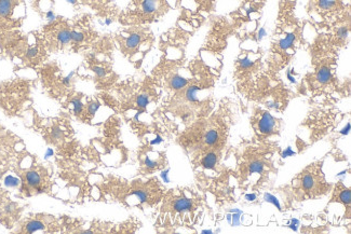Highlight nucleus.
Returning <instances> with one entry per match:
<instances>
[{
	"label": "nucleus",
	"mask_w": 351,
	"mask_h": 234,
	"mask_svg": "<svg viewBox=\"0 0 351 234\" xmlns=\"http://www.w3.org/2000/svg\"><path fill=\"white\" fill-rule=\"evenodd\" d=\"M265 201H266V202H269V203H273L275 206L278 207L279 210H281V206H280L279 201L276 200V198H275L274 195H271V194H269V193H266V194H265Z\"/></svg>",
	"instance_id": "obj_22"
},
{
	"label": "nucleus",
	"mask_w": 351,
	"mask_h": 234,
	"mask_svg": "<svg viewBox=\"0 0 351 234\" xmlns=\"http://www.w3.org/2000/svg\"><path fill=\"white\" fill-rule=\"evenodd\" d=\"M141 37L138 36L137 34H133L132 36H130L129 38L126 40V47H130V49H133V47H137V45L140 44Z\"/></svg>",
	"instance_id": "obj_16"
},
{
	"label": "nucleus",
	"mask_w": 351,
	"mask_h": 234,
	"mask_svg": "<svg viewBox=\"0 0 351 234\" xmlns=\"http://www.w3.org/2000/svg\"><path fill=\"white\" fill-rule=\"evenodd\" d=\"M52 154H53L52 149H48V151H47V156H52Z\"/></svg>",
	"instance_id": "obj_36"
},
{
	"label": "nucleus",
	"mask_w": 351,
	"mask_h": 234,
	"mask_svg": "<svg viewBox=\"0 0 351 234\" xmlns=\"http://www.w3.org/2000/svg\"><path fill=\"white\" fill-rule=\"evenodd\" d=\"M83 38H84V36L81 33H77V31H73L72 33V40H74V41L80 42L83 40Z\"/></svg>",
	"instance_id": "obj_23"
},
{
	"label": "nucleus",
	"mask_w": 351,
	"mask_h": 234,
	"mask_svg": "<svg viewBox=\"0 0 351 234\" xmlns=\"http://www.w3.org/2000/svg\"><path fill=\"white\" fill-rule=\"evenodd\" d=\"M148 103H150V99H148L147 95H140V96L137 97V105L140 106L141 108H145Z\"/></svg>",
	"instance_id": "obj_21"
},
{
	"label": "nucleus",
	"mask_w": 351,
	"mask_h": 234,
	"mask_svg": "<svg viewBox=\"0 0 351 234\" xmlns=\"http://www.w3.org/2000/svg\"><path fill=\"white\" fill-rule=\"evenodd\" d=\"M202 232H203V233H212V231H207V230H204V231H202Z\"/></svg>",
	"instance_id": "obj_39"
},
{
	"label": "nucleus",
	"mask_w": 351,
	"mask_h": 234,
	"mask_svg": "<svg viewBox=\"0 0 351 234\" xmlns=\"http://www.w3.org/2000/svg\"><path fill=\"white\" fill-rule=\"evenodd\" d=\"M217 163V156L215 153L211 152V153H207L206 156L202 159L201 161V165L203 166L204 168H207V169H211L213 168Z\"/></svg>",
	"instance_id": "obj_6"
},
{
	"label": "nucleus",
	"mask_w": 351,
	"mask_h": 234,
	"mask_svg": "<svg viewBox=\"0 0 351 234\" xmlns=\"http://www.w3.org/2000/svg\"><path fill=\"white\" fill-rule=\"evenodd\" d=\"M339 201L343 202V203L349 204L350 203V191L349 190H344L342 193L339 194Z\"/></svg>",
	"instance_id": "obj_20"
},
{
	"label": "nucleus",
	"mask_w": 351,
	"mask_h": 234,
	"mask_svg": "<svg viewBox=\"0 0 351 234\" xmlns=\"http://www.w3.org/2000/svg\"><path fill=\"white\" fill-rule=\"evenodd\" d=\"M46 18L48 19V21H49V23L54 22L55 19H56V18H55V14H54V12L51 11V10H50L49 12H47V14H46Z\"/></svg>",
	"instance_id": "obj_25"
},
{
	"label": "nucleus",
	"mask_w": 351,
	"mask_h": 234,
	"mask_svg": "<svg viewBox=\"0 0 351 234\" xmlns=\"http://www.w3.org/2000/svg\"><path fill=\"white\" fill-rule=\"evenodd\" d=\"M349 130H350V123H347V126H346L343 131H340V134H343V135L348 134Z\"/></svg>",
	"instance_id": "obj_31"
},
{
	"label": "nucleus",
	"mask_w": 351,
	"mask_h": 234,
	"mask_svg": "<svg viewBox=\"0 0 351 234\" xmlns=\"http://www.w3.org/2000/svg\"><path fill=\"white\" fill-rule=\"evenodd\" d=\"M264 169V164L262 162H253L251 165H250V174H253V173H258L260 174L263 172Z\"/></svg>",
	"instance_id": "obj_18"
},
{
	"label": "nucleus",
	"mask_w": 351,
	"mask_h": 234,
	"mask_svg": "<svg viewBox=\"0 0 351 234\" xmlns=\"http://www.w3.org/2000/svg\"><path fill=\"white\" fill-rule=\"evenodd\" d=\"M193 206V202L189 199H178L175 201L174 203V210L176 211H189Z\"/></svg>",
	"instance_id": "obj_7"
},
{
	"label": "nucleus",
	"mask_w": 351,
	"mask_h": 234,
	"mask_svg": "<svg viewBox=\"0 0 351 234\" xmlns=\"http://www.w3.org/2000/svg\"><path fill=\"white\" fill-rule=\"evenodd\" d=\"M294 40H295V35H294V34H290L288 37H286L285 39L281 40V41L279 42V47H280L281 50H283V51L288 50L289 47H291L292 45H293Z\"/></svg>",
	"instance_id": "obj_11"
},
{
	"label": "nucleus",
	"mask_w": 351,
	"mask_h": 234,
	"mask_svg": "<svg viewBox=\"0 0 351 234\" xmlns=\"http://www.w3.org/2000/svg\"><path fill=\"white\" fill-rule=\"evenodd\" d=\"M275 126H276V120L271 117L270 114L265 113L262 116V119H260L258 122L259 132L263 133V134H270V133L274 131Z\"/></svg>",
	"instance_id": "obj_4"
},
{
	"label": "nucleus",
	"mask_w": 351,
	"mask_h": 234,
	"mask_svg": "<svg viewBox=\"0 0 351 234\" xmlns=\"http://www.w3.org/2000/svg\"><path fill=\"white\" fill-rule=\"evenodd\" d=\"M317 78L320 83H326L329 80V78H331V71H329L328 68H322L318 72Z\"/></svg>",
	"instance_id": "obj_12"
},
{
	"label": "nucleus",
	"mask_w": 351,
	"mask_h": 234,
	"mask_svg": "<svg viewBox=\"0 0 351 234\" xmlns=\"http://www.w3.org/2000/svg\"><path fill=\"white\" fill-rule=\"evenodd\" d=\"M57 39H58V41L61 42V44L66 45V44H68L69 41L72 40V33L69 30H66V29L58 31Z\"/></svg>",
	"instance_id": "obj_13"
},
{
	"label": "nucleus",
	"mask_w": 351,
	"mask_h": 234,
	"mask_svg": "<svg viewBox=\"0 0 351 234\" xmlns=\"http://www.w3.org/2000/svg\"><path fill=\"white\" fill-rule=\"evenodd\" d=\"M246 199L248 201H254L255 199H256V195H255V194H248V195H246Z\"/></svg>",
	"instance_id": "obj_34"
},
{
	"label": "nucleus",
	"mask_w": 351,
	"mask_h": 234,
	"mask_svg": "<svg viewBox=\"0 0 351 234\" xmlns=\"http://www.w3.org/2000/svg\"><path fill=\"white\" fill-rule=\"evenodd\" d=\"M73 107H74V114L75 115H80L83 110V104L81 103L80 99H74L73 102Z\"/></svg>",
	"instance_id": "obj_19"
},
{
	"label": "nucleus",
	"mask_w": 351,
	"mask_h": 234,
	"mask_svg": "<svg viewBox=\"0 0 351 234\" xmlns=\"http://www.w3.org/2000/svg\"><path fill=\"white\" fill-rule=\"evenodd\" d=\"M301 186L305 190H311L315 188V178L310 175H306V176L301 180Z\"/></svg>",
	"instance_id": "obj_14"
},
{
	"label": "nucleus",
	"mask_w": 351,
	"mask_h": 234,
	"mask_svg": "<svg viewBox=\"0 0 351 234\" xmlns=\"http://www.w3.org/2000/svg\"><path fill=\"white\" fill-rule=\"evenodd\" d=\"M2 156H3V154H2V153H0V158H1Z\"/></svg>",
	"instance_id": "obj_40"
},
{
	"label": "nucleus",
	"mask_w": 351,
	"mask_h": 234,
	"mask_svg": "<svg viewBox=\"0 0 351 234\" xmlns=\"http://www.w3.org/2000/svg\"><path fill=\"white\" fill-rule=\"evenodd\" d=\"M219 140V132L216 130H211L204 136V142L207 146H213Z\"/></svg>",
	"instance_id": "obj_9"
},
{
	"label": "nucleus",
	"mask_w": 351,
	"mask_h": 234,
	"mask_svg": "<svg viewBox=\"0 0 351 234\" xmlns=\"http://www.w3.org/2000/svg\"><path fill=\"white\" fill-rule=\"evenodd\" d=\"M94 71L98 73L99 77H104L105 76V70L100 67H94Z\"/></svg>",
	"instance_id": "obj_27"
},
{
	"label": "nucleus",
	"mask_w": 351,
	"mask_h": 234,
	"mask_svg": "<svg viewBox=\"0 0 351 234\" xmlns=\"http://www.w3.org/2000/svg\"><path fill=\"white\" fill-rule=\"evenodd\" d=\"M187 79H185L180 76H175L171 80V87L175 90H180L187 86Z\"/></svg>",
	"instance_id": "obj_10"
},
{
	"label": "nucleus",
	"mask_w": 351,
	"mask_h": 234,
	"mask_svg": "<svg viewBox=\"0 0 351 234\" xmlns=\"http://www.w3.org/2000/svg\"><path fill=\"white\" fill-rule=\"evenodd\" d=\"M14 0H0V19L8 20L13 12Z\"/></svg>",
	"instance_id": "obj_5"
},
{
	"label": "nucleus",
	"mask_w": 351,
	"mask_h": 234,
	"mask_svg": "<svg viewBox=\"0 0 351 234\" xmlns=\"http://www.w3.org/2000/svg\"><path fill=\"white\" fill-rule=\"evenodd\" d=\"M99 108H100V104H99V103H92V104H90V105H89V114L93 116L95 113H97Z\"/></svg>",
	"instance_id": "obj_24"
},
{
	"label": "nucleus",
	"mask_w": 351,
	"mask_h": 234,
	"mask_svg": "<svg viewBox=\"0 0 351 234\" xmlns=\"http://www.w3.org/2000/svg\"><path fill=\"white\" fill-rule=\"evenodd\" d=\"M69 3H75V0H66Z\"/></svg>",
	"instance_id": "obj_38"
},
{
	"label": "nucleus",
	"mask_w": 351,
	"mask_h": 234,
	"mask_svg": "<svg viewBox=\"0 0 351 234\" xmlns=\"http://www.w3.org/2000/svg\"><path fill=\"white\" fill-rule=\"evenodd\" d=\"M74 73H75V72H71V73H69L68 74V76L66 77V78H64V80H63V83H64V86H66V87H68L69 86V83H71V80H72V77L74 76Z\"/></svg>",
	"instance_id": "obj_26"
},
{
	"label": "nucleus",
	"mask_w": 351,
	"mask_h": 234,
	"mask_svg": "<svg viewBox=\"0 0 351 234\" xmlns=\"http://www.w3.org/2000/svg\"><path fill=\"white\" fill-rule=\"evenodd\" d=\"M21 180L20 191L26 196L45 192L47 188V172L46 169L31 163L29 166L18 165L14 169Z\"/></svg>",
	"instance_id": "obj_1"
},
{
	"label": "nucleus",
	"mask_w": 351,
	"mask_h": 234,
	"mask_svg": "<svg viewBox=\"0 0 351 234\" xmlns=\"http://www.w3.org/2000/svg\"><path fill=\"white\" fill-rule=\"evenodd\" d=\"M161 141H162V140H161V137H160V136H157V138H156V140L151 141V145H157V143H160Z\"/></svg>",
	"instance_id": "obj_33"
},
{
	"label": "nucleus",
	"mask_w": 351,
	"mask_h": 234,
	"mask_svg": "<svg viewBox=\"0 0 351 234\" xmlns=\"http://www.w3.org/2000/svg\"><path fill=\"white\" fill-rule=\"evenodd\" d=\"M105 24H106V25H110V24H111V20H109V19L106 20V21H105Z\"/></svg>",
	"instance_id": "obj_37"
},
{
	"label": "nucleus",
	"mask_w": 351,
	"mask_h": 234,
	"mask_svg": "<svg viewBox=\"0 0 351 234\" xmlns=\"http://www.w3.org/2000/svg\"><path fill=\"white\" fill-rule=\"evenodd\" d=\"M168 173H169V169H167V171H164V172L161 173V178L164 180V183H169Z\"/></svg>",
	"instance_id": "obj_29"
},
{
	"label": "nucleus",
	"mask_w": 351,
	"mask_h": 234,
	"mask_svg": "<svg viewBox=\"0 0 351 234\" xmlns=\"http://www.w3.org/2000/svg\"><path fill=\"white\" fill-rule=\"evenodd\" d=\"M157 0H144L142 3V9L143 12L145 14H150L152 12L156 11L157 9Z\"/></svg>",
	"instance_id": "obj_8"
},
{
	"label": "nucleus",
	"mask_w": 351,
	"mask_h": 234,
	"mask_svg": "<svg viewBox=\"0 0 351 234\" xmlns=\"http://www.w3.org/2000/svg\"><path fill=\"white\" fill-rule=\"evenodd\" d=\"M241 64H242L243 67H250V66L252 65V62L250 61V60H248V58H246V60H243V61L241 62Z\"/></svg>",
	"instance_id": "obj_30"
},
{
	"label": "nucleus",
	"mask_w": 351,
	"mask_h": 234,
	"mask_svg": "<svg viewBox=\"0 0 351 234\" xmlns=\"http://www.w3.org/2000/svg\"><path fill=\"white\" fill-rule=\"evenodd\" d=\"M288 78H289V80H290L291 82H295V78H294L293 76H292L290 71L288 72Z\"/></svg>",
	"instance_id": "obj_35"
},
{
	"label": "nucleus",
	"mask_w": 351,
	"mask_h": 234,
	"mask_svg": "<svg viewBox=\"0 0 351 234\" xmlns=\"http://www.w3.org/2000/svg\"><path fill=\"white\" fill-rule=\"evenodd\" d=\"M264 36H266V31H265V29H264V28H260L259 33H258V39H259V40H262Z\"/></svg>",
	"instance_id": "obj_32"
},
{
	"label": "nucleus",
	"mask_w": 351,
	"mask_h": 234,
	"mask_svg": "<svg viewBox=\"0 0 351 234\" xmlns=\"http://www.w3.org/2000/svg\"><path fill=\"white\" fill-rule=\"evenodd\" d=\"M21 211L20 204L10 199L6 190H0V222L4 227H15L21 218Z\"/></svg>",
	"instance_id": "obj_2"
},
{
	"label": "nucleus",
	"mask_w": 351,
	"mask_h": 234,
	"mask_svg": "<svg viewBox=\"0 0 351 234\" xmlns=\"http://www.w3.org/2000/svg\"><path fill=\"white\" fill-rule=\"evenodd\" d=\"M199 90H200L199 87H196V86L190 87V88L187 90V92H186V98H187V99L189 100V102H191V103L196 102V100H197V96H196V95H197V93H198Z\"/></svg>",
	"instance_id": "obj_15"
},
{
	"label": "nucleus",
	"mask_w": 351,
	"mask_h": 234,
	"mask_svg": "<svg viewBox=\"0 0 351 234\" xmlns=\"http://www.w3.org/2000/svg\"><path fill=\"white\" fill-rule=\"evenodd\" d=\"M293 154H294V151L292 150V148H291V147H289V148H286V151H284V152H283L282 157H283V158H286V157L293 156Z\"/></svg>",
	"instance_id": "obj_28"
},
{
	"label": "nucleus",
	"mask_w": 351,
	"mask_h": 234,
	"mask_svg": "<svg viewBox=\"0 0 351 234\" xmlns=\"http://www.w3.org/2000/svg\"><path fill=\"white\" fill-rule=\"evenodd\" d=\"M53 220L52 216L46 215H31L26 217L22 220H19L17 223V229H14V232L21 233H34V232H45L49 231L51 222Z\"/></svg>",
	"instance_id": "obj_3"
},
{
	"label": "nucleus",
	"mask_w": 351,
	"mask_h": 234,
	"mask_svg": "<svg viewBox=\"0 0 351 234\" xmlns=\"http://www.w3.org/2000/svg\"><path fill=\"white\" fill-rule=\"evenodd\" d=\"M337 0H319V7L323 10L332 9L336 4Z\"/></svg>",
	"instance_id": "obj_17"
}]
</instances>
